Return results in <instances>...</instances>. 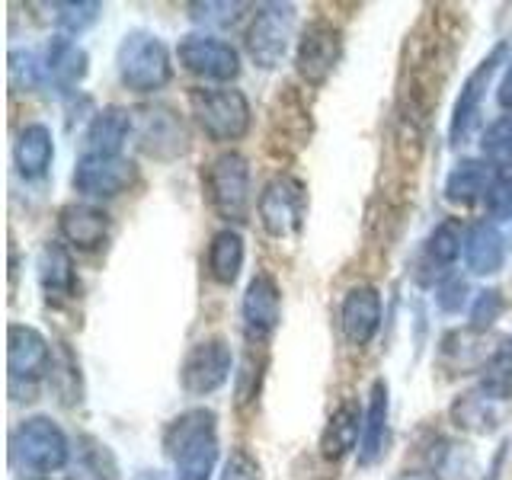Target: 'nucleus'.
Listing matches in <instances>:
<instances>
[{"label":"nucleus","mask_w":512,"mask_h":480,"mask_svg":"<svg viewBox=\"0 0 512 480\" xmlns=\"http://www.w3.org/2000/svg\"><path fill=\"white\" fill-rule=\"evenodd\" d=\"M212 410H189L167 426L164 448L176 480H212L218 468V429Z\"/></svg>","instance_id":"f257e3e1"},{"label":"nucleus","mask_w":512,"mask_h":480,"mask_svg":"<svg viewBox=\"0 0 512 480\" xmlns=\"http://www.w3.org/2000/svg\"><path fill=\"white\" fill-rule=\"evenodd\" d=\"M116 71L122 87H128L132 93H157L170 84L173 64L160 36H154L148 29H132L125 32L116 48Z\"/></svg>","instance_id":"f03ea898"},{"label":"nucleus","mask_w":512,"mask_h":480,"mask_svg":"<svg viewBox=\"0 0 512 480\" xmlns=\"http://www.w3.org/2000/svg\"><path fill=\"white\" fill-rule=\"evenodd\" d=\"M13 461L26 471L52 474L71 461V442L52 416H26L10 436Z\"/></svg>","instance_id":"7ed1b4c3"},{"label":"nucleus","mask_w":512,"mask_h":480,"mask_svg":"<svg viewBox=\"0 0 512 480\" xmlns=\"http://www.w3.org/2000/svg\"><path fill=\"white\" fill-rule=\"evenodd\" d=\"M192 112L212 141H240L250 132V103L234 87L192 90Z\"/></svg>","instance_id":"20e7f679"},{"label":"nucleus","mask_w":512,"mask_h":480,"mask_svg":"<svg viewBox=\"0 0 512 480\" xmlns=\"http://www.w3.org/2000/svg\"><path fill=\"white\" fill-rule=\"evenodd\" d=\"M208 202L224 221H247L250 212V164L244 154L224 151L205 170Z\"/></svg>","instance_id":"39448f33"},{"label":"nucleus","mask_w":512,"mask_h":480,"mask_svg":"<svg viewBox=\"0 0 512 480\" xmlns=\"http://www.w3.org/2000/svg\"><path fill=\"white\" fill-rule=\"evenodd\" d=\"M509 58V42H500L493 48V52L477 64V68L468 74V80L461 84V93L452 106V119H448V141L455 144H464L471 141L474 128H477V119H480V109H484V100H487V90L493 84V77L500 74L503 64Z\"/></svg>","instance_id":"423d86ee"},{"label":"nucleus","mask_w":512,"mask_h":480,"mask_svg":"<svg viewBox=\"0 0 512 480\" xmlns=\"http://www.w3.org/2000/svg\"><path fill=\"white\" fill-rule=\"evenodd\" d=\"M295 23L298 13L292 4H263L256 10L247 29V55L253 58V64H260L263 71L279 68L288 48H292Z\"/></svg>","instance_id":"0eeeda50"},{"label":"nucleus","mask_w":512,"mask_h":480,"mask_svg":"<svg viewBox=\"0 0 512 480\" xmlns=\"http://www.w3.org/2000/svg\"><path fill=\"white\" fill-rule=\"evenodd\" d=\"M231 372H234V352L228 340L208 336V340H199L192 346L186 352V359L180 362V388L189 397L215 394L218 388L228 384Z\"/></svg>","instance_id":"6e6552de"},{"label":"nucleus","mask_w":512,"mask_h":480,"mask_svg":"<svg viewBox=\"0 0 512 480\" xmlns=\"http://www.w3.org/2000/svg\"><path fill=\"white\" fill-rule=\"evenodd\" d=\"M304 208H308V192H304V183L292 173L272 176L260 192V202H256V212H260L266 234L279 240L301 231Z\"/></svg>","instance_id":"1a4fd4ad"},{"label":"nucleus","mask_w":512,"mask_h":480,"mask_svg":"<svg viewBox=\"0 0 512 480\" xmlns=\"http://www.w3.org/2000/svg\"><path fill=\"white\" fill-rule=\"evenodd\" d=\"M138 180L135 160H128L122 154H80L71 183L80 196L87 199H116L122 192H128Z\"/></svg>","instance_id":"9d476101"},{"label":"nucleus","mask_w":512,"mask_h":480,"mask_svg":"<svg viewBox=\"0 0 512 480\" xmlns=\"http://www.w3.org/2000/svg\"><path fill=\"white\" fill-rule=\"evenodd\" d=\"M343 55V32L330 20H314L304 26L301 39L295 45V68L304 84L320 87L340 64Z\"/></svg>","instance_id":"9b49d317"},{"label":"nucleus","mask_w":512,"mask_h":480,"mask_svg":"<svg viewBox=\"0 0 512 480\" xmlns=\"http://www.w3.org/2000/svg\"><path fill=\"white\" fill-rule=\"evenodd\" d=\"M176 58L196 77L215 80V84H228L240 74V55L231 42H224L212 32H189L176 45Z\"/></svg>","instance_id":"f8f14e48"},{"label":"nucleus","mask_w":512,"mask_h":480,"mask_svg":"<svg viewBox=\"0 0 512 480\" xmlns=\"http://www.w3.org/2000/svg\"><path fill=\"white\" fill-rule=\"evenodd\" d=\"M464 231L458 218H445L429 231L420 253H416L413 276L420 285H439L445 276H452V266L464 253Z\"/></svg>","instance_id":"ddd939ff"},{"label":"nucleus","mask_w":512,"mask_h":480,"mask_svg":"<svg viewBox=\"0 0 512 480\" xmlns=\"http://www.w3.org/2000/svg\"><path fill=\"white\" fill-rule=\"evenodd\" d=\"M7 368H10V384H32L45 378L52 368V349L48 340L29 324H10L7 327Z\"/></svg>","instance_id":"4468645a"},{"label":"nucleus","mask_w":512,"mask_h":480,"mask_svg":"<svg viewBox=\"0 0 512 480\" xmlns=\"http://www.w3.org/2000/svg\"><path fill=\"white\" fill-rule=\"evenodd\" d=\"M240 314H244V330L250 340H269L282 320V292L269 272H256L247 282L244 301H240Z\"/></svg>","instance_id":"2eb2a0df"},{"label":"nucleus","mask_w":512,"mask_h":480,"mask_svg":"<svg viewBox=\"0 0 512 480\" xmlns=\"http://www.w3.org/2000/svg\"><path fill=\"white\" fill-rule=\"evenodd\" d=\"M135 138L138 148L151 157H176L186 151V128L170 109H138Z\"/></svg>","instance_id":"dca6fc26"},{"label":"nucleus","mask_w":512,"mask_h":480,"mask_svg":"<svg viewBox=\"0 0 512 480\" xmlns=\"http://www.w3.org/2000/svg\"><path fill=\"white\" fill-rule=\"evenodd\" d=\"M340 327L352 346H368L381 330V295L375 285H352L340 304Z\"/></svg>","instance_id":"f3484780"},{"label":"nucleus","mask_w":512,"mask_h":480,"mask_svg":"<svg viewBox=\"0 0 512 480\" xmlns=\"http://www.w3.org/2000/svg\"><path fill=\"white\" fill-rule=\"evenodd\" d=\"M39 55H42V80H45V87L74 90L80 80L87 77L90 58H87L84 48H80L68 36H55Z\"/></svg>","instance_id":"a211bd4d"},{"label":"nucleus","mask_w":512,"mask_h":480,"mask_svg":"<svg viewBox=\"0 0 512 480\" xmlns=\"http://www.w3.org/2000/svg\"><path fill=\"white\" fill-rule=\"evenodd\" d=\"M506 263V237L496 221H474L464 234V266L471 276H496Z\"/></svg>","instance_id":"6ab92c4d"},{"label":"nucleus","mask_w":512,"mask_h":480,"mask_svg":"<svg viewBox=\"0 0 512 480\" xmlns=\"http://www.w3.org/2000/svg\"><path fill=\"white\" fill-rule=\"evenodd\" d=\"M496 176H500V170H496L490 160L464 157L445 176V199L455 205H474L490 196L496 186Z\"/></svg>","instance_id":"aec40b11"},{"label":"nucleus","mask_w":512,"mask_h":480,"mask_svg":"<svg viewBox=\"0 0 512 480\" xmlns=\"http://www.w3.org/2000/svg\"><path fill=\"white\" fill-rule=\"evenodd\" d=\"M55 160V138L52 128L42 122H29L20 128L13 141V164L23 180H42Z\"/></svg>","instance_id":"412c9836"},{"label":"nucleus","mask_w":512,"mask_h":480,"mask_svg":"<svg viewBox=\"0 0 512 480\" xmlns=\"http://www.w3.org/2000/svg\"><path fill=\"white\" fill-rule=\"evenodd\" d=\"M388 413H391V391H388V381L378 378L372 384V391H368L365 420H362V439H359L362 468L375 464L384 452V442H388Z\"/></svg>","instance_id":"4be33fe9"},{"label":"nucleus","mask_w":512,"mask_h":480,"mask_svg":"<svg viewBox=\"0 0 512 480\" xmlns=\"http://www.w3.org/2000/svg\"><path fill=\"white\" fill-rule=\"evenodd\" d=\"M132 132H135V112H128L122 106H106V109L96 112V116L90 119V125H87L84 154L116 157Z\"/></svg>","instance_id":"5701e85b"},{"label":"nucleus","mask_w":512,"mask_h":480,"mask_svg":"<svg viewBox=\"0 0 512 480\" xmlns=\"http://www.w3.org/2000/svg\"><path fill=\"white\" fill-rule=\"evenodd\" d=\"M61 237L77 250H96L109 237V215L93 205H64L58 215Z\"/></svg>","instance_id":"b1692460"},{"label":"nucleus","mask_w":512,"mask_h":480,"mask_svg":"<svg viewBox=\"0 0 512 480\" xmlns=\"http://www.w3.org/2000/svg\"><path fill=\"white\" fill-rule=\"evenodd\" d=\"M362 420H365V413L359 410L356 400H343V404L330 413L324 436H320V452H324V458L330 461L346 458L362 439Z\"/></svg>","instance_id":"393cba45"},{"label":"nucleus","mask_w":512,"mask_h":480,"mask_svg":"<svg viewBox=\"0 0 512 480\" xmlns=\"http://www.w3.org/2000/svg\"><path fill=\"white\" fill-rule=\"evenodd\" d=\"M503 400L490 397L487 391H468L461 394L455 404H452V420L458 429H468L477 432V436H487L496 426L503 423V410H500Z\"/></svg>","instance_id":"a878e982"},{"label":"nucleus","mask_w":512,"mask_h":480,"mask_svg":"<svg viewBox=\"0 0 512 480\" xmlns=\"http://www.w3.org/2000/svg\"><path fill=\"white\" fill-rule=\"evenodd\" d=\"M244 237L234 228H221L208 244V272L218 285H234L244 269Z\"/></svg>","instance_id":"bb28decb"},{"label":"nucleus","mask_w":512,"mask_h":480,"mask_svg":"<svg viewBox=\"0 0 512 480\" xmlns=\"http://www.w3.org/2000/svg\"><path fill=\"white\" fill-rule=\"evenodd\" d=\"M39 282L48 295H71L74 288V263L61 244H45L39 253Z\"/></svg>","instance_id":"cd10ccee"},{"label":"nucleus","mask_w":512,"mask_h":480,"mask_svg":"<svg viewBox=\"0 0 512 480\" xmlns=\"http://www.w3.org/2000/svg\"><path fill=\"white\" fill-rule=\"evenodd\" d=\"M480 391H487L496 400L512 397V336H506V340L493 349V356L487 359Z\"/></svg>","instance_id":"c85d7f7f"},{"label":"nucleus","mask_w":512,"mask_h":480,"mask_svg":"<svg viewBox=\"0 0 512 480\" xmlns=\"http://www.w3.org/2000/svg\"><path fill=\"white\" fill-rule=\"evenodd\" d=\"M87 448H80L71 464V480H119L116 461H112L109 448L87 439Z\"/></svg>","instance_id":"c756f323"},{"label":"nucleus","mask_w":512,"mask_h":480,"mask_svg":"<svg viewBox=\"0 0 512 480\" xmlns=\"http://www.w3.org/2000/svg\"><path fill=\"white\" fill-rule=\"evenodd\" d=\"M480 151H484V160H490L496 170H512V116H503L484 128Z\"/></svg>","instance_id":"7c9ffc66"},{"label":"nucleus","mask_w":512,"mask_h":480,"mask_svg":"<svg viewBox=\"0 0 512 480\" xmlns=\"http://www.w3.org/2000/svg\"><path fill=\"white\" fill-rule=\"evenodd\" d=\"M477 458L468 445L445 442L436 458V480H477Z\"/></svg>","instance_id":"2f4dec72"},{"label":"nucleus","mask_w":512,"mask_h":480,"mask_svg":"<svg viewBox=\"0 0 512 480\" xmlns=\"http://www.w3.org/2000/svg\"><path fill=\"white\" fill-rule=\"evenodd\" d=\"M52 16L68 36H80L103 16V4H96V0H77L74 4V0H68V4H52Z\"/></svg>","instance_id":"473e14b6"},{"label":"nucleus","mask_w":512,"mask_h":480,"mask_svg":"<svg viewBox=\"0 0 512 480\" xmlns=\"http://www.w3.org/2000/svg\"><path fill=\"white\" fill-rule=\"evenodd\" d=\"M10 87L16 93L45 87V80H42V55L39 52H32V48H16V52H10Z\"/></svg>","instance_id":"72a5a7b5"},{"label":"nucleus","mask_w":512,"mask_h":480,"mask_svg":"<svg viewBox=\"0 0 512 480\" xmlns=\"http://www.w3.org/2000/svg\"><path fill=\"white\" fill-rule=\"evenodd\" d=\"M503 311H506V298L500 288H484V292H477L471 301V311H468L471 333H487L496 320L503 317Z\"/></svg>","instance_id":"f704fd0d"},{"label":"nucleus","mask_w":512,"mask_h":480,"mask_svg":"<svg viewBox=\"0 0 512 480\" xmlns=\"http://www.w3.org/2000/svg\"><path fill=\"white\" fill-rule=\"evenodd\" d=\"M468 295H471V285L464 276H458V272L445 276L436 285V304H439V311H445V314H461V308L468 304Z\"/></svg>","instance_id":"c9c22d12"},{"label":"nucleus","mask_w":512,"mask_h":480,"mask_svg":"<svg viewBox=\"0 0 512 480\" xmlns=\"http://www.w3.org/2000/svg\"><path fill=\"white\" fill-rule=\"evenodd\" d=\"M247 4H189V13L196 23L205 26H234Z\"/></svg>","instance_id":"e433bc0d"},{"label":"nucleus","mask_w":512,"mask_h":480,"mask_svg":"<svg viewBox=\"0 0 512 480\" xmlns=\"http://www.w3.org/2000/svg\"><path fill=\"white\" fill-rule=\"evenodd\" d=\"M221 480H260V468H256V461L244 448H237V452H231V458L224 461Z\"/></svg>","instance_id":"4c0bfd02"},{"label":"nucleus","mask_w":512,"mask_h":480,"mask_svg":"<svg viewBox=\"0 0 512 480\" xmlns=\"http://www.w3.org/2000/svg\"><path fill=\"white\" fill-rule=\"evenodd\" d=\"M496 103H500V109L512 112V61L506 64V71H503L500 87H496Z\"/></svg>","instance_id":"58836bf2"},{"label":"nucleus","mask_w":512,"mask_h":480,"mask_svg":"<svg viewBox=\"0 0 512 480\" xmlns=\"http://www.w3.org/2000/svg\"><path fill=\"white\" fill-rule=\"evenodd\" d=\"M394 480H436V477H429V474H420V471H404V474H397Z\"/></svg>","instance_id":"ea45409f"}]
</instances>
